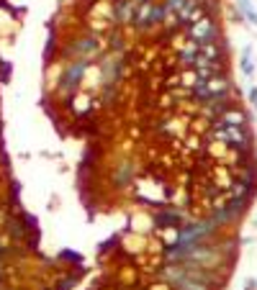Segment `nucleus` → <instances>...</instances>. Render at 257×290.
<instances>
[{
	"mask_svg": "<svg viewBox=\"0 0 257 290\" xmlns=\"http://www.w3.org/2000/svg\"><path fill=\"white\" fill-rule=\"evenodd\" d=\"M180 64L183 67H193V70L200 64V47L198 44H193V41L185 44L183 52H180Z\"/></svg>",
	"mask_w": 257,
	"mask_h": 290,
	"instance_id": "6",
	"label": "nucleus"
},
{
	"mask_svg": "<svg viewBox=\"0 0 257 290\" xmlns=\"http://www.w3.org/2000/svg\"><path fill=\"white\" fill-rule=\"evenodd\" d=\"M219 124H224V126H247V116H244V110L237 108V105H231L224 116L219 118Z\"/></svg>",
	"mask_w": 257,
	"mask_h": 290,
	"instance_id": "8",
	"label": "nucleus"
},
{
	"mask_svg": "<svg viewBox=\"0 0 257 290\" xmlns=\"http://www.w3.org/2000/svg\"><path fill=\"white\" fill-rule=\"evenodd\" d=\"M193 98H198L200 103H208V100H221V98H229L231 93V85L224 75L219 77H211V80H198L193 87H191Z\"/></svg>",
	"mask_w": 257,
	"mask_h": 290,
	"instance_id": "1",
	"label": "nucleus"
},
{
	"mask_svg": "<svg viewBox=\"0 0 257 290\" xmlns=\"http://www.w3.org/2000/svg\"><path fill=\"white\" fill-rule=\"evenodd\" d=\"M183 3H185V0H165L162 8H165V13H180Z\"/></svg>",
	"mask_w": 257,
	"mask_h": 290,
	"instance_id": "9",
	"label": "nucleus"
},
{
	"mask_svg": "<svg viewBox=\"0 0 257 290\" xmlns=\"http://www.w3.org/2000/svg\"><path fill=\"white\" fill-rule=\"evenodd\" d=\"M134 26L137 28H149L152 24H160V21H165V8L162 3H147V5H142L134 10Z\"/></svg>",
	"mask_w": 257,
	"mask_h": 290,
	"instance_id": "3",
	"label": "nucleus"
},
{
	"mask_svg": "<svg viewBox=\"0 0 257 290\" xmlns=\"http://www.w3.org/2000/svg\"><path fill=\"white\" fill-rule=\"evenodd\" d=\"M219 39V26L211 18H200L196 24L188 26V41L198 44V47H206V44H216Z\"/></svg>",
	"mask_w": 257,
	"mask_h": 290,
	"instance_id": "2",
	"label": "nucleus"
},
{
	"mask_svg": "<svg viewBox=\"0 0 257 290\" xmlns=\"http://www.w3.org/2000/svg\"><path fill=\"white\" fill-rule=\"evenodd\" d=\"M177 213H162V216H157V224H177Z\"/></svg>",
	"mask_w": 257,
	"mask_h": 290,
	"instance_id": "10",
	"label": "nucleus"
},
{
	"mask_svg": "<svg viewBox=\"0 0 257 290\" xmlns=\"http://www.w3.org/2000/svg\"><path fill=\"white\" fill-rule=\"evenodd\" d=\"M242 70L247 72V75L252 72V62H250V57H247V54H244V57H242Z\"/></svg>",
	"mask_w": 257,
	"mask_h": 290,
	"instance_id": "11",
	"label": "nucleus"
},
{
	"mask_svg": "<svg viewBox=\"0 0 257 290\" xmlns=\"http://www.w3.org/2000/svg\"><path fill=\"white\" fill-rule=\"evenodd\" d=\"M85 70H87V62H85V59L72 62V64L64 70V75H62V82H59V85H62V90L67 93L70 87H75L77 82H80V77L85 75Z\"/></svg>",
	"mask_w": 257,
	"mask_h": 290,
	"instance_id": "4",
	"label": "nucleus"
},
{
	"mask_svg": "<svg viewBox=\"0 0 257 290\" xmlns=\"http://www.w3.org/2000/svg\"><path fill=\"white\" fill-rule=\"evenodd\" d=\"M100 49V44H98V39L95 36H87V39H80V41H75L72 47H70V52L72 54H83V57L87 59V57H93V54Z\"/></svg>",
	"mask_w": 257,
	"mask_h": 290,
	"instance_id": "7",
	"label": "nucleus"
},
{
	"mask_svg": "<svg viewBox=\"0 0 257 290\" xmlns=\"http://www.w3.org/2000/svg\"><path fill=\"white\" fill-rule=\"evenodd\" d=\"M231 108L229 98H221V100H208V103H203V108H200V113H203L206 121H211V124H216V121L227 113V110Z\"/></svg>",
	"mask_w": 257,
	"mask_h": 290,
	"instance_id": "5",
	"label": "nucleus"
}]
</instances>
